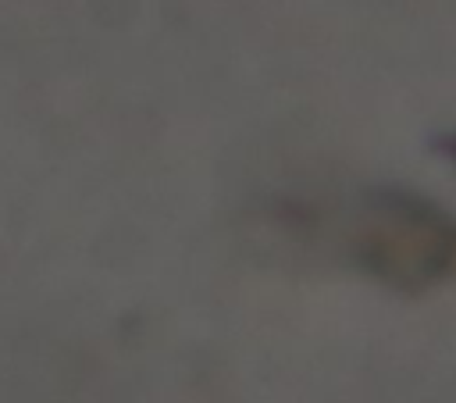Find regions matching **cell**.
I'll use <instances>...</instances> for the list:
<instances>
[{
	"label": "cell",
	"instance_id": "1",
	"mask_svg": "<svg viewBox=\"0 0 456 403\" xmlns=\"http://www.w3.org/2000/svg\"><path fill=\"white\" fill-rule=\"evenodd\" d=\"M346 243L353 264L395 292H428L456 282V214L417 193H367Z\"/></svg>",
	"mask_w": 456,
	"mask_h": 403
},
{
	"label": "cell",
	"instance_id": "2",
	"mask_svg": "<svg viewBox=\"0 0 456 403\" xmlns=\"http://www.w3.org/2000/svg\"><path fill=\"white\" fill-rule=\"evenodd\" d=\"M438 153H442V157H445V160H449V164L456 168V136H445V139H442V150H438Z\"/></svg>",
	"mask_w": 456,
	"mask_h": 403
}]
</instances>
